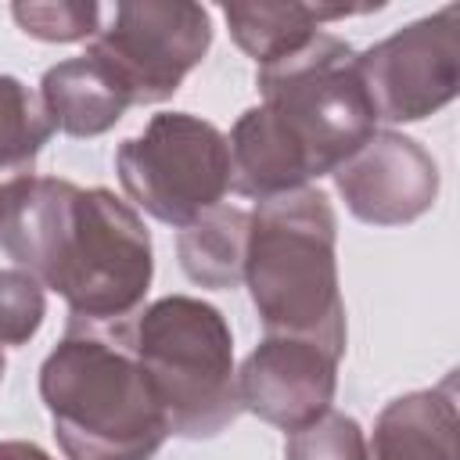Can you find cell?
I'll return each instance as SVG.
<instances>
[{
	"mask_svg": "<svg viewBox=\"0 0 460 460\" xmlns=\"http://www.w3.org/2000/svg\"><path fill=\"white\" fill-rule=\"evenodd\" d=\"M54 133L40 93L18 75H0V223L36 180V158Z\"/></svg>",
	"mask_w": 460,
	"mask_h": 460,
	"instance_id": "9a60e30c",
	"label": "cell"
},
{
	"mask_svg": "<svg viewBox=\"0 0 460 460\" xmlns=\"http://www.w3.org/2000/svg\"><path fill=\"white\" fill-rule=\"evenodd\" d=\"M338 392V356L305 338L266 334L237 370L241 410L298 431L331 410Z\"/></svg>",
	"mask_w": 460,
	"mask_h": 460,
	"instance_id": "30bf717a",
	"label": "cell"
},
{
	"mask_svg": "<svg viewBox=\"0 0 460 460\" xmlns=\"http://www.w3.org/2000/svg\"><path fill=\"white\" fill-rule=\"evenodd\" d=\"M230 190L241 198H277L288 190H302L313 176L302 151L288 140V133L273 122V115L255 104L241 111L230 137Z\"/></svg>",
	"mask_w": 460,
	"mask_h": 460,
	"instance_id": "4fadbf2b",
	"label": "cell"
},
{
	"mask_svg": "<svg viewBox=\"0 0 460 460\" xmlns=\"http://www.w3.org/2000/svg\"><path fill=\"white\" fill-rule=\"evenodd\" d=\"M0 248L58 291L68 323L119 331L144 309L155 248L140 212L108 187L36 176L0 223Z\"/></svg>",
	"mask_w": 460,
	"mask_h": 460,
	"instance_id": "6da1fadb",
	"label": "cell"
},
{
	"mask_svg": "<svg viewBox=\"0 0 460 460\" xmlns=\"http://www.w3.org/2000/svg\"><path fill=\"white\" fill-rule=\"evenodd\" d=\"M248 212L237 205H216L176 234V259L198 288L230 291L244 280Z\"/></svg>",
	"mask_w": 460,
	"mask_h": 460,
	"instance_id": "2e32d148",
	"label": "cell"
},
{
	"mask_svg": "<svg viewBox=\"0 0 460 460\" xmlns=\"http://www.w3.org/2000/svg\"><path fill=\"white\" fill-rule=\"evenodd\" d=\"M144 367L169 435L216 438L244 410L234 370V334L226 316L194 295H165L137 313L126 331Z\"/></svg>",
	"mask_w": 460,
	"mask_h": 460,
	"instance_id": "277c9868",
	"label": "cell"
},
{
	"mask_svg": "<svg viewBox=\"0 0 460 460\" xmlns=\"http://www.w3.org/2000/svg\"><path fill=\"white\" fill-rule=\"evenodd\" d=\"M0 460H54L47 449H40L36 442L25 438H4L0 442Z\"/></svg>",
	"mask_w": 460,
	"mask_h": 460,
	"instance_id": "ffe728a7",
	"label": "cell"
},
{
	"mask_svg": "<svg viewBox=\"0 0 460 460\" xmlns=\"http://www.w3.org/2000/svg\"><path fill=\"white\" fill-rule=\"evenodd\" d=\"M115 172L137 208L183 230L201 212L223 205L230 190V144L201 115L158 111L144 133L119 144Z\"/></svg>",
	"mask_w": 460,
	"mask_h": 460,
	"instance_id": "8992f818",
	"label": "cell"
},
{
	"mask_svg": "<svg viewBox=\"0 0 460 460\" xmlns=\"http://www.w3.org/2000/svg\"><path fill=\"white\" fill-rule=\"evenodd\" d=\"M456 435V377L449 374L435 388H417L392 399L377 413L367 449L370 460H460Z\"/></svg>",
	"mask_w": 460,
	"mask_h": 460,
	"instance_id": "8fae6325",
	"label": "cell"
},
{
	"mask_svg": "<svg viewBox=\"0 0 460 460\" xmlns=\"http://www.w3.org/2000/svg\"><path fill=\"white\" fill-rule=\"evenodd\" d=\"M212 47V22L190 0H122L111 25L93 36V54L126 90L129 104L169 101L187 72H194Z\"/></svg>",
	"mask_w": 460,
	"mask_h": 460,
	"instance_id": "52a82bcc",
	"label": "cell"
},
{
	"mask_svg": "<svg viewBox=\"0 0 460 460\" xmlns=\"http://www.w3.org/2000/svg\"><path fill=\"white\" fill-rule=\"evenodd\" d=\"M4 370H7V359H4V349H0V381H4Z\"/></svg>",
	"mask_w": 460,
	"mask_h": 460,
	"instance_id": "44dd1931",
	"label": "cell"
},
{
	"mask_svg": "<svg viewBox=\"0 0 460 460\" xmlns=\"http://www.w3.org/2000/svg\"><path fill=\"white\" fill-rule=\"evenodd\" d=\"M126 331L68 323L40 367V399L65 460H151L169 438Z\"/></svg>",
	"mask_w": 460,
	"mask_h": 460,
	"instance_id": "7a4b0ae2",
	"label": "cell"
},
{
	"mask_svg": "<svg viewBox=\"0 0 460 460\" xmlns=\"http://www.w3.org/2000/svg\"><path fill=\"white\" fill-rule=\"evenodd\" d=\"M47 316V291L25 270H0V349L29 345Z\"/></svg>",
	"mask_w": 460,
	"mask_h": 460,
	"instance_id": "d6986e66",
	"label": "cell"
},
{
	"mask_svg": "<svg viewBox=\"0 0 460 460\" xmlns=\"http://www.w3.org/2000/svg\"><path fill=\"white\" fill-rule=\"evenodd\" d=\"M255 86L262 108L302 151L309 176L334 172L377 133L356 50L331 32H316L302 47L259 65Z\"/></svg>",
	"mask_w": 460,
	"mask_h": 460,
	"instance_id": "5b68a950",
	"label": "cell"
},
{
	"mask_svg": "<svg viewBox=\"0 0 460 460\" xmlns=\"http://www.w3.org/2000/svg\"><path fill=\"white\" fill-rule=\"evenodd\" d=\"M284 460H370V449L356 417L327 410L305 428L288 431Z\"/></svg>",
	"mask_w": 460,
	"mask_h": 460,
	"instance_id": "ac0fdd59",
	"label": "cell"
},
{
	"mask_svg": "<svg viewBox=\"0 0 460 460\" xmlns=\"http://www.w3.org/2000/svg\"><path fill=\"white\" fill-rule=\"evenodd\" d=\"M338 216L323 190L302 187L248 212L244 284L266 334L305 338L345 356V302L338 284Z\"/></svg>",
	"mask_w": 460,
	"mask_h": 460,
	"instance_id": "3957f363",
	"label": "cell"
},
{
	"mask_svg": "<svg viewBox=\"0 0 460 460\" xmlns=\"http://www.w3.org/2000/svg\"><path fill=\"white\" fill-rule=\"evenodd\" d=\"M377 122H420L460 90V7L446 4L356 54Z\"/></svg>",
	"mask_w": 460,
	"mask_h": 460,
	"instance_id": "ba28073f",
	"label": "cell"
},
{
	"mask_svg": "<svg viewBox=\"0 0 460 460\" xmlns=\"http://www.w3.org/2000/svg\"><path fill=\"white\" fill-rule=\"evenodd\" d=\"M381 11V4H313V0H273V4H223L226 29L234 43L255 58V65H266L295 47H302L309 36L320 32L323 22H338L349 14Z\"/></svg>",
	"mask_w": 460,
	"mask_h": 460,
	"instance_id": "5bb4252c",
	"label": "cell"
},
{
	"mask_svg": "<svg viewBox=\"0 0 460 460\" xmlns=\"http://www.w3.org/2000/svg\"><path fill=\"white\" fill-rule=\"evenodd\" d=\"M40 101L54 129L79 140L108 133L126 115V108H133L122 83L93 54L50 65L40 79Z\"/></svg>",
	"mask_w": 460,
	"mask_h": 460,
	"instance_id": "7c38bea8",
	"label": "cell"
},
{
	"mask_svg": "<svg viewBox=\"0 0 460 460\" xmlns=\"http://www.w3.org/2000/svg\"><path fill=\"white\" fill-rule=\"evenodd\" d=\"M331 176L345 208L370 226L413 223L438 198V165L431 151L395 129H377Z\"/></svg>",
	"mask_w": 460,
	"mask_h": 460,
	"instance_id": "9c48e42d",
	"label": "cell"
},
{
	"mask_svg": "<svg viewBox=\"0 0 460 460\" xmlns=\"http://www.w3.org/2000/svg\"><path fill=\"white\" fill-rule=\"evenodd\" d=\"M11 18L43 43H79L101 32V7L93 0H18Z\"/></svg>",
	"mask_w": 460,
	"mask_h": 460,
	"instance_id": "e0dca14e",
	"label": "cell"
}]
</instances>
